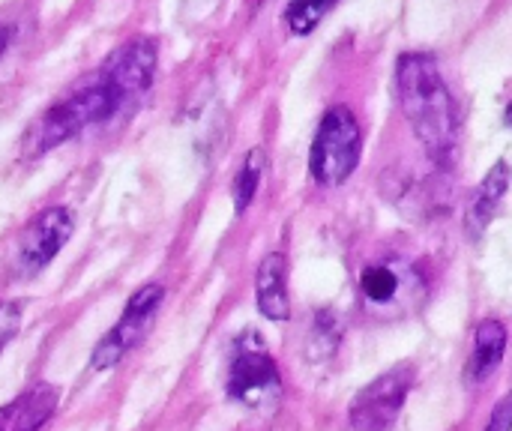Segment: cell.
I'll return each instance as SVG.
<instances>
[{"label":"cell","instance_id":"cell-14","mask_svg":"<svg viewBox=\"0 0 512 431\" xmlns=\"http://www.w3.org/2000/svg\"><path fill=\"white\" fill-rule=\"evenodd\" d=\"M264 150L255 147L246 153L237 177H234V213L243 216L249 210V204L255 201V192H258V183H261V174H264Z\"/></svg>","mask_w":512,"mask_h":431},{"label":"cell","instance_id":"cell-9","mask_svg":"<svg viewBox=\"0 0 512 431\" xmlns=\"http://www.w3.org/2000/svg\"><path fill=\"white\" fill-rule=\"evenodd\" d=\"M132 105L150 90L156 75V42L150 39H132L120 45L99 69Z\"/></svg>","mask_w":512,"mask_h":431},{"label":"cell","instance_id":"cell-11","mask_svg":"<svg viewBox=\"0 0 512 431\" xmlns=\"http://www.w3.org/2000/svg\"><path fill=\"white\" fill-rule=\"evenodd\" d=\"M504 354H507V327L501 321H495V318L480 321L477 333H474V354L468 360L465 381L468 384H480L489 375H495L501 360H504Z\"/></svg>","mask_w":512,"mask_h":431},{"label":"cell","instance_id":"cell-17","mask_svg":"<svg viewBox=\"0 0 512 431\" xmlns=\"http://www.w3.org/2000/svg\"><path fill=\"white\" fill-rule=\"evenodd\" d=\"M18 327H21V312H18V306H15V303H0V351L15 339Z\"/></svg>","mask_w":512,"mask_h":431},{"label":"cell","instance_id":"cell-6","mask_svg":"<svg viewBox=\"0 0 512 431\" xmlns=\"http://www.w3.org/2000/svg\"><path fill=\"white\" fill-rule=\"evenodd\" d=\"M417 381L411 363H402L384 375H378L369 387H363L351 402V426L357 431H390L396 426L405 399Z\"/></svg>","mask_w":512,"mask_h":431},{"label":"cell","instance_id":"cell-12","mask_svg":"<svg viewBox=\"0 0 512 431\" xmlns=\"http://www.w3.org/2000/svg\"><path fill=\"white\" fill-rule=\"evenodd\" d=\"M507 186H510V168L507 162L501 159L480 183L477 195H474V204H471V213H468V228H471V237H480L486 231V225L495 219L504 195H507Z\"/></svg>","mask_w":512,"mask_h":431},{"label":"cell","instance_id":"cell-15","mask_svg":"<svg viewBox=\"0 0 512 431\" xmlns=\"http://www.w3.org/2000/svg\"><path fill=\"white\" fill-rule=\"evenodd\" d=\"M333 6H336V0H291L288 9H285V21H288L291 33L306 36V33H312L321 24V18Z\"/></svg>","mask_w":512,"mask_h":431},{"label":"cell","instance_id":"cell-4","mask_svg":"<svg viewBox=\"0 0 512 431\" xmlns=\"http://www.w3.org/2000/svg\"><path fill=\"white\" fill-rule=\"evenodd\" d=\"M72 231H75V216L69 207L42 210L15 237V246L9 252V273L15 279H33L60 255V249L69 243Z\"/></svg>","mask_w":512,"mask_h":431},{"label":"cell","instance_id":"cell-13","mask_svg":"<svg viewBox=\"0 0 512 431\" xmlns=\"http://www.w3.org/2000/svg\"><path fill=\"white\" fill-rule=\"evenodd\" d=\"M57 390L51 384H36L30 393L12 402V426L9 431H39L57 411Z\"/></svg>","mask_w":512,"mask_h":431},{"label":"cell","instance_id":"cell-1","mask_svg":"<svg viewBox=\"0 0 512 431\" xmlns=\"http://www.w3.org/2000/svg\"><path fill=\"white\" fill-rule=\"evenodd\" d=\"M396 90L399 105L414 135L420 138L426 156L438 168H447L459 144V111L435 54H402L396 63Z\"/></svg>","mask_w":512,"mask_h":431},{"label":"cell","instance_id":"cell-3","mask_svg":"<svg viewBox=\"0 0 512 431\" xmlns=\"http://www.w3.org/2000/svg\"><path fill=\"white\" fill-rule=\"evenodd\" d=\"M363 153V132L351 108L333 105L315 132L312 153H309V171L315 183L333 189L342 186L360 165Z\"/></svg>","mask_w":512,"mask_h":431},{"label":"cell","instance_id":"cell-2","mask_svg":"<svg viewBox=\"0 0 512 431\" xmlns=\"http://www.w3.org/2000/svg\"><path fill=\"white\" fill-rule=\"evenodd\" d=\"M126 108H132V102L102 72H96L93 81H87L81 90L69 93L63 102H57L39 117V123L27 135V153L42 156L57 144L75 138L78 132L117 117Z\"/></svg>","mask_w":512,"mask_h":431},{"label":"cell","instance_id":"cell-8","mask_svg":"<svg viewBox=\"0 0 512 431\" xmlns=\"http://www.w3.org/2000/svg\"><path fill=\"white\" fill-rule=\"evenodd\" d=\"M420 276L411 264L402 261H378L360 273V294L375 309H405L417 300Z\"/></svg>","mask_w":512,"mask_h":431},{"label":"cell","instance_id":"cell-7","mask_svg":"<svg viewBox=\"0 0 512 431\" xmlns=\"http://www.w3.org/2000/svg\"><path fill=\"white\" fill-rule=\"evenodd\" d=\"M279 390L282 378L273 357L261 345L258 333H246L234 348V360L228 369V396L249 408H261L276 399Z\"/></svg>","mask_w":512,"mask_h":431},{"label":"cell","instance_id":"cell-5","mask_svg":"<svg viewBox=\"0 0 512 431\" xmlns=\"http://www.w3.org/2000/svg\"><path fill=\"white\" fill-rule=\"evenodd\" d=\"M162 300H165V288H162V285H144V288H138V291L126 300V309H123L120 321H117V324L111 327V333L96 345V351H93V357H90V366H93L96 372H108V369H114L126 354H132V351L147 339V333L153 330Z\"/></svg>","mask_w":512,"mask_h":431},{"label":"cell","instance_id":"cell-18","mask_svg":"<svg viewBox=\"0 0 512 431\" xmlns=\"http://www.w3.org/2000/svg\"><path fill=\"white\" fill-rule=\"evenodd\" d=\"M486 431H512L510 399L498 402V408H495V414H492V420H489V426H486Z\"/></svg>","mask_w":512,"mask_h":431},{"label":"cell","instance_id":"cell-19","mask_svg":"<svg viewBox=\"0 0 512 431\" xmlns=\"http://www.w3.org/2000/svg\"><path fill=\"white\" fill-rule=\"evenodd\" d=\"M9 420H12V405L0 408V431H9Z\"/></svg>","mask_w":512,"mask_h":431},{"label":"cell","instance_id":"cell-16","mask_svg":"<svg viewBox=\"0 0 512 431\" xmlns=\"http://www.w3.org/2000/svg\"><path fill=\"white\" fill-rule=\"evenodd\" d=\"M324 342L330 348V354H336L339 342H342V327H339V318L327 309H321L315 315V324L309 330V357L318 363V360H327V351H324Z\"/></svg>","mask_w":512,"mask_h":431},{"label":"cell","instance_id":"cell-10","mask_svg":"<svg viewBox=\"0 0 512 431\" xmlns=\"http://www.w3.org/2000/svg\"><path fill=\"white\" fill-rule=\"evenodd\" d=\"M255 297L258 312L270 321H288L291 318V300H288V261L282 252H270L255 276Z\"/></svg>","mask_w":512,"mask_h":431}]
</instances>
